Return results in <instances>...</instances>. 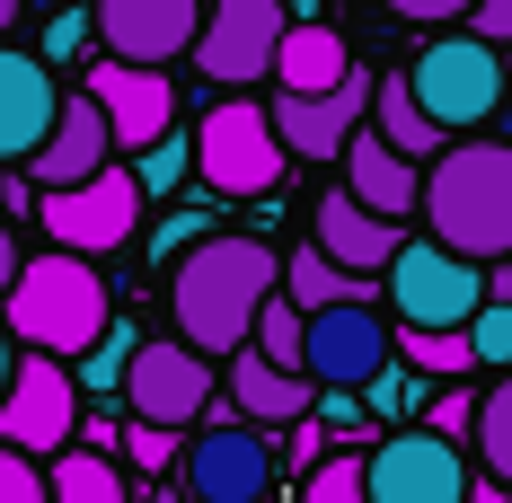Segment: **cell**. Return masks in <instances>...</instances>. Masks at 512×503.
I'll return each instance as SVG.
<instances>
[{
	"instance_id": "b9f144b4",
	"label": "cell",
	"mask_w": 512,
	"mask_h": 503,
	"mask_svg": "<svg viewBox=\"0 0 512 503\" xmlns=\"http://www.w3.org/2000/svg\"><path fill=\"white\" fill-rule=\"evenodd\" d=\"M18 362H27V345H18L9 318H0V398H9V380H18Z\"/></svg>"
},
{
	"instance_id": "ab89813d",
	"label": "cell",
	"mask_w": 512,
	"mask_h": 503,
	"mask_svg": "<svg viewBox=\"0 0 512 503\" xmlns=\"http://www.w3.org/2000/svg\"><path fill=\"white\" fill-rule=\"evenodd\" d=\"M468 27H477V36H495V45H512V0H477V9H468Z\"/></svg>"
},
{
	"instance_id": "2e32d148",
	"label": "cell",
	"mask_w": 512,
	"mask_h": 503,
	"mask_svg": "<svg viewBox=\"0 0 512 503\" xmlns=\"http://www.w3.org/2000/svg\"><path fill=\"white\" fill-rule=\"evenodd\" d=\"M204 9L212 0H98V45L124 53V62H177V53H195L204 36Z\"/></svg>"
},
{
	"instance_id": "74e56055",
	"label": "cell",
	"mask_w": 512,
	"mask_h": 503,
	"mask_svg": "<svg viewBox=\"0 0 512 503\" xmlns=\"http://www.w3.org/2000/svg\"><path fill=\"white\" fill-rule=\"evenodd\" d=\"M380 9H398L407 27H460V18L477 9V0H380Z\"/></svg>"
},
{
	"instance_id": "277c9868",
	"label": "cell",
	"mask_w": 512,
	"mask_h": 503,
	"mask_svg": "<svg viewBox=\"0 0 512 503\" xmlns=\"http://www.w3.org/2000/svg\"><path fill=\"white\" fill-rule=\"evenodd\" d=\"M195 168H204L212 195H274V186H283V168H292L283 133H274V106L221 98L204 124H195Z\"/></svg>"
},
{
	"instance_id": "7402d4cb",
	"label": "cell",
	"mask_w": 512,
	"mask_h": 503,
	"mask_svg": "<svg viewBox=\"0 0 512 503\" xmlns=\"http://www.w3.org/2000/svg\"><path fill=\"white\" fill-rule=\"evenodd\" d=\"M345 71H354L345 36H336V27H318V18H292V36H283V53H274V80L318 98V89H336Z\"/></svg>"
},
{
	"instance_id": "4316f807",
	"label": "cell",
	"mask_w": 512,
	"mask_h": 503,
	"mask_svg": "<svg viewBox=\"0 0 512 503\" xmlns=\"http://www.w3.org/2000/svg\"><path fill=\"white\" fill-rule=\"evenodd\" d=\"M477 459H486V477L495 486H512V371H495V389L477 398Z\"/></svg>"
},
{
	"instance_id": "7a4b0ae2",
	"label": "cell",
	"mask_w": 512,
	"mask_h": 503,
	"mask_svg": "<svg viewBox=\"0 0 512 503\" xmlns=\"http://www.w3.org/2000/svg\"><path fill=\"white\" fill-rule=\"evenodd\" d=\"M424 230L442 248L504 265L512 256V142H442L424 168Z\"/></svg>"
},
{
	"instance_id": "ee69618b",
	"label": "cell",
	"mask_w": 512,
	"mask_h": 503,
	"mask_svg": "<svg viewBox=\"0 0 512 503\" xmlns=\"http://www.w3.org/2000/svg\"><path fill=\"white\" fill-rule=\"evenodd\" d=\"M468 503H512V486H495V477H477V486H468Z\"/></svg>"
},
{
	"instance_id": "f546056e",
	"label": "cell",
	"mask_w": 512,
	"mask_h": 503,
	"mask_svg": "<svg viewBox=\"0 0 512 503\" xmlns=\"http://www.w3.org/2000/svg\"><path fill=\"white\" fill-rule=\"evenodd\" d=\"M309 503H371V451H327L309 468Z\"/></svg>"
},
{
	"instance_id": "d590c367",
	"label": "cell",
	"mask_w": 512,
	"mask_h": 503,
	"mask_svg": "<svg viewBox=\"0 0 512 503\" xmlns=\"http://www.w3.org/2000/svg\"><path fill=\"white\" fill-rule=\"evenodd\" d=\"M98 36V9H53V27H45V62H62V53H80Z\"/></svg>"
},
{
	"instance_id": "1f68e13d",
	"label": "cell",
	"mask_w": 512,
	"mask_h": 503,
	"mask_svg": "<svg viewBox=\"0 0 512 503\" xmlns=\"http://www.w3.org/2000/svg\"><path fill=\"white\" fill-rule=\"evenodd\" d=\"M362 406H371L380 424H407L415 406H424V380H415V362H407V371H380V380H362Z\"/></svg>"
},
{
	"instance_id": "4fadbf2b",
	"label": "cell",
	"mask_w": 512,
	"mask_h": 503,
	"mask_svg": "<svg viewBox=\"0 0 512 503\" xmlns=\"http://www.w3.org/2000/svg\"><path fill=\"white\" fill-rule=\"evenodd\" d=\"M71 433H80V380H71V362L62 353H27L18 380H9V398H0V442H18V451H71Z\"/></svg>"
},
{
	"instance_id": "603a6c76",
	"label": "cell",
	"mask_w": 512,
	"mask_h": 503,
	"mask_svg": "<svg viewBox=\"0 0 512 503\" xmlns=\"http://www.w3.org/2000/svg\"><path fill=\"white\" fill-rule=\"evenodd\" d=\"M283 292H292V301H301V309H336V301H371V283H362L354 265H336V256L318 248V239H309V248L292 256V265H283Z\"/></svg>"
},
{
	"instance_id": "ffe728a7",
	"label": "cell",
	"mask_w": 512,
	"mask_h": 503,
	"mask_svg": "<svg viewBox=\"0 0 512 503\" xmlns=\"http://www.w3.org/2000/svg\"><path fill=\"white\" fill-rule=\"evenodd\" d=\"M221 389H230V406H239L248 424H265V433L301 424L309 406H318V380H309V371H292V362H274V353H256V345H239V353H230Z\"/></svg>"
},
{
	"instance_id": "f6af8a7d",
	"label": "cell",
	"mask_w": 512,
	"mask_h": 503,
	"mask_svg": "<svg viewBox=\"0 0 512 503\" xmlns=\"http://www.w3.org/2000/svg\"><path fill=\"white\" fill-rule=\"evenodd\" d=\"M151 503H195V495H186V486H159V495Z\"/></svg>"
},
{
	"instance_id": "bcb514c9",
	"label": "cell",
	"mask_w": 512,
	"mask_h": 503,
	"mask_svg": "<svg viewBox=\"0 0 512 503\" xmlns=\"http://www.w3.org/2000/svg\"><path fill=\"white\" fill-rule=\"evenodd\" d=\"M283 9H292V18H318V0H283Z\"/></svg>"
},
{
	"instance_id": "9a60e30c",
	"label": "cell",
	"mask_w": 512,
	"mask_h": 503,
	"mask_svg": "<svg viewBox=\"0 0 512 503\" xmlns=\"http://www.w3.org/2000/svg\"><path fill=\"white\" fill-rule=\"evenodd\" d=\"M371 98H380V80L354 62V71H345L336 89H318V98H309V89H283V98H274V133H283L292 159H345V142L362 133Z\"/></svg>"
},
{
	"instance_id": "ac0fdd59",
	"label": "cell",
	"mask_w": 512,
	"mask_h": 503,
	"mask_svg": "<svg viewBox=\"0 0 512 503\" xmlns=\"http://www.w3.org/2000/svg\"><path fill=\"white\" fill-rule=\"evenodd\" d=\"M106 159H115V124H106V106L89 89H62V115H53L45 151L27 159V186L45 195V186H80V177H98Z\"/></svg>"
},
{
	"instance_id": "7bdbcfd3",
	"label": "cell",
	"mask_w": 512,
	"mask_h": 503,
	"mask_svg": "<svg viewBox=\"0 0 512 503\" xmlns=\"http://www.w3.org/2000/svg\"><path fill=\"white\" fill-rule=\"evenodd\" d=\"M486 292H495V301H512V256H504V265H486Z\"/></svg>"
},
{
	"instance_id": "d4e9b609",
	"label": "cell",
	"mask_w": 512,
	"mask_h": 503,
	"mask_svg": "<svg viewBox=\"0 0 512 503\" xmlns=\"http://www.w3.org/2000/svg\"><path fill=\"white\" fill-rule=\"evenodd\" d=\"M53 503H133V486L106 451H53Z\"/></svg>"
},
{
	"instance_id": "5bb4252c",
	"label": "cell",
	"mask_w": 512,
	"mask_h": 503,
	"mask_svg": "<svg viewBox=\"0 0 512 503\" xmlns=\"http://www.w3.org/2000/svg\"><path fill=\"white\" fill-rule=\"evenodd\" d=\"M389 318L371 301H336V309H309V353L301 371L318 380V389H362V380H380L389 371Z\"/></svg>"
},
{
	"instance_id": "9c48e42d",
	"label": "cell",
	"mask_w": 512,
	"mask_h": 503,
	"mask_svg": "<svg viewBox=\"0 0 512 503\" xmlns=\"http://www.w3.org/2000/svg\"><path fill=\"white\" fill-rule=\"evenodd\" d=\"M468 451L433 424H389V442H371V503H468Z\"/></svg>"
},
{
	"instance_id": "484cf974",
	"label": "cell",
	"mask_w": 512,
	"mask_h": 503,
	"mask_svg": "<svg viewBox=\"0 0 512 503\" xmlns=\"http://www.w3.org/2000/svg\"><path fill=\"white\" fill-rule=\"evenodd\" d=\"M398 353H407L424 380H460V371H477L468 327H398Z\"/></svg>"
},
{
	"instance_id": "4dcf8cb0",
	"label": "cell",
	"mask_w": 512,
	"mask_h": 503,
	"mask_svg": "<svg viewBox=\"0 0 512 503\" xmlns=\"http://www.w3.org/2000/svg\"><path fill=\"white\" fill-rule=\"evenodd\" d=\"M186 168H195V133H159L133 177H142V195H168V186H186Z\"/></svg>"
},
{
	"instance_id": "83f0119b",
	"label": "cell",
	"mask_w": 512,
	"mask_h": 503,
	"mask_svg": "<svg viewBox=\"0 0 512 503\" xmlns=\"http://www.w3.org/2000/svg\"><path fill=\"white\" fill-rule=\"evenodd\" d=\"M133 353H142V336H133V318H115V327H106L98 345H89L80 362H71V380H80V389H98V398H115V389L133 380Z\"/></svg>"
},
{
	"instance_id": "5b68a950",
	"label": "cell",
	"mask_w": 512,
	"mask_h": 503,
	"mask_svg": "<svg viewBox=\"0 0 512 503\" xmlns=\"http://www.w3.org/2000/svg\"><path fill=\"white\" fill-rule=\"evenodd\" d=\"M389 309H398V327H468L477 309L495 301L486 292V265L460 248H442V239H407V248L389 256Z\"/></svg>"
},
{
	"instance_id": "30bf717a",
	"label": "cell",
	"mask_w": 512,
	"mask_h": 503,
	"mask_svg": "<svg viewBox=\"0 0 512 503\" xmlns=\"http://www.w3.org/2000/svg\"><path fill=\"white\" fill-rule=\"evenodd\" d=\"M274 442H265V424H204L195 442H186V459H177V486L195 503H265L274 495Z\"/></svg>"
},
{
	"instance_id": "8d00e7d4",
	"label": "cell",
	"mask_w": 512,
	"mask_h": 503,
	"mask_svg": "<svg viewBox=\"0 0 512 503\" xmlns=\"http://www.w3.org/2000/svg\"><path fill=\"white\" fill-rule=\"evenodd\" d=\"M424 424H433V433H451V442H468V433H477V398H468V389H442Z\"/></svg>"
},
{
	"instance_id": "60d3db41",
	"label": "cell",
	"mask_w": 512,
	"mask_h": 503,
	"mask_svg": "<svg viewBox=\"0 0 512 503\" xmlns=\"http://www.w3.org/2000/svg\"><path fill=\"white\" fill-rule=\"evenodd\" d=\"M18 265H27V248H18V230L0 221V301H9V283H18Z\"/></svg>"
},
{
	"instance_id": "7c38bea8",
	"label": "cell",
	"mask_w": 512,
	"mask_h": 503,
	"mask_svg": "<svg viewBox=\"0 0 512 503\" xmlns=\"http://www.w3.org/2000/svg\"><path fill=\"white\" fill-rule=\"evenodd\" d=\"M80 89L106 106V124H115V151H151L159 133H177V89H168V71L159 62H124V53H98L89 71H80Z\"/></svg>"
},
{
	"instance_id": "f35d334b",
	"label": "cell",
	"mask_w": 512,
	"mask_h": 503,
	"mask_svg": "<svg viewBox=\"0 0 512 503\" xmlns=\"http://www.w3.org/2000/svg\"><path fill=\"white\" fill-rule=\"evenodd\" d=\"M309 415H318L327 433H354V424L371 415V406H362V389H318V406H309Z\"/></svg>"
},
{
	"instance_id": "cb8c5ba5",
	"label": "cell",
	"mask_w": 512,
	"mask_h": 503,
	"mask_svg": "<svg viewBox=\"0 0 512 503\" xmlns=\"http://www.w3.org/2000/svg\"><path fill=\"white\" fill-rule=\"evenodd\" d=\"M371 124H380V133H389V142H398L407 159H433L442 142H451V133H442V124L424 115L415 80H380V98H371Z\"/></svg>"
},
{
	"instance_id": "52a82bcc",
	"label": "cell",
	"mask_w": 512,
	"mask_h": 503,
	"mask_svg": "<svg viewBox=\"0 0 512 503\" xmlns=\"http://www.w3.org/2000/svg\"><path fill=\"white\" fill-rule=\"evenodd\" d=\"M142 203H151V195H142V177L106 159L98 177H80V186H45V195H36V221H45V239H53V248L106 256L115 239H133Z\"/></svg>"
},
{
	"instance_id": "7dc6e473",
	"label": "cell",
	"mask_w": 512,
	"mask_h": 503,
	"mask_svg": "<svg viewBox=\"0 0 512 503\" xmlns=\"http://www.w3.org/2000/svg\"><path fill=\"white\" fill-rule=\"evenodd\" d=\"M9 18H18V0H0V27H9Z\"/></svg>"
},
{
	"instance_id": "d6a6232c",
	"label": "cell",
	"mask_w": 512,
	"mask_h": 503,
	"mask_svg": "<svg viewBox=\"0 0 512 503\" xmlns=\"http://www.w3.org/2000/svg\"><path fill=\"white\" fill-rule=\"evenodd\" d=\"M0 503H53V468H36L18 442H0Z\"/></svg>"
},
{
	"instance_id": "836d02e7",
	"label": "cell",
	"mask_w": 512,
	"mask_h": 503,
	"mask_svg": "<svg viewBox=\"0 0 512 503\" xmlns=\"http://www.w3.org/2000/svg\"><path fill=\"white\" fill-rule=\"evenodd\" d=\"M468 345H477V371H512V301H486L468 318Z\"/></svg>"
},
{
	"instance_id": "8992f818",
	"label": "cell",
	"mask_w": 512,
	"mask_h": 503,
	"mask_svg": "<svg viewBox=\"0 0 512 503\" xmlns=\"http://www.w3.org/2000/svg\"><path fill=\"white\" fill-rule=\"evenodd\" d=\"M407 80L442 133H477L504 106V53H495V36H433Z\"/></svg>"
},
{
	"instance_id": "44dd1931",
	"label": "cell",
	"mask_w": 512,
	"mask_h": 503,
	"mask_svg": "<svg viewBox=\"0 0 512 503\" xmlns=\"http://www.w3.org/2000/svg\"><path fill=\"white\" fill-rule=\"evenodd\" d=\"M345 186H354L371 212H389V221H407L415 203H424V177H415V159L380 133V124H362L354 142H345Z\"/></svg>"
},
{
	"instance_id": "e575fe53",
	"label": "cell",
	"mask_w": 512,
	"mask_h": 503,
	"mask_svg": "<svg viewBox=\"0 0 512 503\" xmlns=\"http://www.w3.org/2000/svg\"><path fill=\"white\" fill-rule=\"evenodd\" d=\"M177 451H186V442H177V433H168V424H142V415H133V424H124V459H133V468H177Z\"/></svg>"
},
{
	"instance_id": "6da1fadb",
	"label": "cell",
	"mask_w": 512,
	"mask_h": 503,
	"mask_svg": "<svg viewBox=\"0 0 512 503\" xmlns=\"http://www.w3.org/2000/svg\"><path fill=\"white\" fill-rule=\"evenodd\" d=\"M283 292V265L265 239H195V248L177 256V274H168V309H177V336L212 362H230V353L256 336V309Z\"/></svg>"
},
{
	"instance_id": "ba28073f",
	"label": "cell",
	"mask_w": 512,
	"mask_h": 503,
	"mask_svg": "<svg viewBox=\"0 0 512 503\" xmlns=\"http://www.w3.org/2000/svg\"><path fill=\"white\" fill-rule=\"evenodd\" d=\"M292 36V9L283 0H212L204 36H195V71L212 89H248V80H274V53Z\"/></svg>"
},
{
	"instance_id": "8fae6325",
	"label": "cell",
	"mask_w": 512,
	"mask_h": 503,
	"mask_svg": "<svg viewBox=\"0 0 512 503\" xmlns=\"http://www.w3.org/2000/svg\"><path fill=\"white\" fill-rule=\"evenodd\" d=\"M212 389H221L212 353H195L186 336H159V345L133 353L124 406H133L142 424H168V433H186V424H204V415H212Z\"/></svg>"
},
{
	"instance_id": "d6986e66",
	"label": "cell",
	"mask_w": 512,
	"mask_h": 503,
	"mask_svg": "<svg viewBox=\"0 0 512 503\" xmlns=\"http://www.w3.org/2000/svg\"><path fill=\"white\" fill-rule=\"evenodd\" d=\"M318 248L336 256V265H354L362 283H380L389 256L407 248V230H398L389 212H371L354 186H327V195H318Z\"/></svg>"
},
{
	"instance_id": "3957f363",
	"label": "cell",
	"mask_w": 512,
	"mask_h": 503,
	"mask_svg": "<svg viewBox=\"0 0 512 503\" xmlns=\"http://www.w3.org/2000/svg\"><path fill=\"white\" fill-rule=\"evenodd\" d=\"M0 318H9V336H18L27 353H62V362H80V353L115 327V292H106L98 256L45 248V256L18 265V283H9Z\"/></svg>"
},
{
	"instance_id": "e0dca14e",
	"label": "cell",
	"mask_w": 512,
	"mask_h": 503,
	"mask_svg": "<svg viewBox=\"0 0 512 503\" xmlns=\"http://www.w3.org/2000/svg\"><path fill=\"white\" fill-rule=\"evenodd\" d=\"M53 115H62V89H53V62L27 45H0V168H27L45 151Z\"/></svg>"
},
{
	"instance_id": "f1b7e54d",
	"label": "cell",
	"mask_w": 512,
	"mask_h": 503,
	"mask_svg": "<svg viewBox=\"0 0 512 503\" xmlns=\"http://www.w3.org/2000/svg\"><path fill=\"white\" fill-rule=\"evenodd\" d=\"M256 353H274V362H292L301 371V353H309V309L292 301V292H274V301L256 309V336H248Z\"/></svg>"
}]
</instances>
